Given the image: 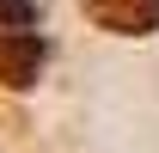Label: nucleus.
<instances>
[{
  "label": "nucleus",
  "mask_w": 159,
  "mask_h": 153,
  "mask_svg": "<svg viewBox=\"0 0 159 153\" xmlns=\"http://www.w3.org/2000/svg\"><path fill=\"white\" fill-rule=\"evenodd\" d=\"M80 12L110 37H147L159 31V0H80Z\"/></svg>",
  "instance_id": "obj_1"
},
{
  "label": "nucleus",
  "mask_w": 159,
  "mask_h": 153,
  "mask_svg": "<svg viewBox=\"0 0 159 153\" xmlns=\"http://www.w3.org/2000/svg\"><path fill=\"white\" fill-rule=\"evenodd\" d=\"M43 61H49V43L31 37V31H0V86H37Z\"/></svg>",
  "instance_id": "obj_2"
},
{
  "label": "nucleus",
  "mask_w": 159,
  "mask_h": 153,
  "mask_svg": "<svg viewBox=\"0 0 159 153\" xmlns=\"http://www.w3.org/2000/svg\"><path fill=\"white\" fill-rule=\"evenodd\" d=\"M37 25V0H0V31H25Z\"/></svg>",
  "instance_id": "obj_3"
}]
</instances>
